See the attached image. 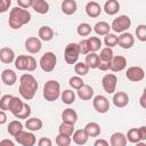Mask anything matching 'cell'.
Returning <instances> with one entry per match:
<instances>
[{"label":"cell","mask_w":146,"mask_h":146,"mask_svg":"<svg viewBox=\"0 0 146 146\" xmlns=\"http://www.w3.org/2000/svg\"><path fill=\"white\" fill-rule=\"evenodd\" d=\"M36 90H38V82L35 78L30 73L23 74L19 79V88H18L19 95L24 99L31 100L35 96Z\"/></svg>","instance_id":"6da1fadb"},{"label":"cell","mask_w":146,"mask_h":146,"mask_svg":"<svg viewBox=\"0 0 146 146\" xmlns=\"http://www.w3.org/2000/svg\"><path fill=\"white\" fill-rule=\"evenodd\" d=\"M31 21V14L29 10L23 9L21 7H14L11 8L9 13V18H8V24L13 30H18L23 25L27 24Z\"/></svg>","instance_id":"7a4b0ae2"},{"label":"cell","mask_w":146,"mask_h":146,"mask_svg":"<svg viewBox=\"0 0 146 146\" xmlns=\"http://www.w3.org/2000/svg\"><path fill=\"white\" fill-rule=\"evenodd\" d=\"M43 97L47 102H55L62 95L60 84L56 80H49L43 86Z\"/></svg>","instance_id":"3957f363"},{"label":"cell","mask_w":146,"mask_h":146,"mask_svg":"<svg viewBox=\"0 0 146 146\" xmlns=\"http://www.w3.org/2000/svg\"><path fill=\"white\" fill-rule=\"evenodd\" d=\"M15 67L18 71H29L33 72L36 68V60L33 56L19 55L15 59Z\"/></svg>","instance_id":"277c9868"},{"label":"cell","mask_w":146,"mask_h":146,"mask_svg":"<svg viewBox=\"0 0 146 146\" xmlns=\"http://www.w3.org/2000/svg\"><path fill=\"white\" fill-rule=\"evenodd\" d=\"M56 63H57V57H56V55H55L54 52H51V51L44 52V54L41 56L40 62H39L40 67L42 68V71H44V72H47V73L54 71V68H55V66H56Z\"/></svg>","instance_id":"5b68a950"},{"label":"cell","mask_w":146,"mask_h":146,"mask_svg":"<svg viewBox=\"0 0 146 146\" xmlns=\"http://www.w3.org/2000/svg\"><path fill=\"white\" fill-rule=\"evenodd\" d=\"M79 55H80V49H79V44L78 43L71 42V43H68L65 47L64 58H65V62L67 64H70V65L76 64L78 58H79Z\"/></svg>","instance_id":"8992f818"},{"label":"cell","mask_w":146,"mask_h":146,"mask_svg":"<svg viewBox=\"0 0 146 146\" xmlns=\"http://www.w3.org/2000/svg\"><path fill=\"white\" fill-rule=\"evenodd\" d=\"M130 25H131V19L127 15H120L119 17L113 19L111 24V29L116 33H124L130 27Z\"/></svg>","instance_id":"52a82bcc"},{"label":"cell","mask_w":146,"mask_h":146,"mask_svg":"<svg viewBox=\"0 0 146 146\" xmlns=\"http://www.w3.org/2000/svg\"><path fill=\"white\" fill-rule=\"evenodd\" d=\"M15 140L22 146H34L36 143V138L33 132L22 130L19 133L15 136Z\"/></svg>","instance_id":"ba28073f"},{"label":"cell","mask_w":146,"mask_h":146,"mask_svg":"<svg viewBox=\"0 0 146 146\" xmlns=\"http://www.w3.org/2000/svg\"><path fill=\"white\" fill-rule=\"evenodd\" d=\"M116 83H117V78L115 74H112V73L105 74L102 79V86L107 94H114Z\"/></svg>","instance_id":"9c48e42d"},{"label":"cell","mask_w":146,"mask_h":146,"mask_svg":"<svg viewBox=\"0 0 146 146\" xmlns=\"http://www.w3.org/2000/svg\"><path fill=\"white\" fill-rule=\"evenodd\" d=\"M92 105H94V108L96 110V112H98L100 114H104L110 110V100L103 95H97L96 97H94Z\"/></svg>","instance_id":"30bf717a"},{"label":"cell","mask_w":146,"mask_h":146,"mask_svg":"<svg viewBox=\"0 0 146 146\" xmlns=\"http://www.w3.org/2000/svg\"><path fill=\"white\" fill-rule=\"evenodd\" d=\"M125 76L129 81L132 82H139L145 78V72L141 67L139 66H131L125 72Z\"/></svg>","instance_id":"8fae6325"},{"label":"cell","mask_w":146,"mask_h":146,"mask_svg":"<svg viewBox=\"0 0 146 146\" xmlns=\"http://www.w3.org/2000/svg\"><path fill=\"white\" fill-rule=\"evenodd\" d=\"M41 47H42L41 40L39 38H36V36H30L25 41V49L31 54L39 52L41 50Z\"/></svg>","instance_id":"7c38bea8"},{"label":"cell","mask_w":146,"mask_h":146,"mask_svg":"<svg viewBox=\"0 0 146 146\" xmlns=\"http://www.w3.org/2000/svg\"><path fill=\"white\" fill-rule=\"evenodd\" d=\"M127 67V59L124 56L117 55L114 56L112 62H111V71L112 72H121Z\"/></svg>","instance_id":"4fadbf2b"},{"label":"cell","mask_w":146,"mask_h":146,"mask_svg":"<svg viewBox=\"0 0 146 146\" xmlns=\"http://www.w3.org/2000/svg\"><path fill=\"white\" fill-rule=\"evenodd\" d=\"M135 43V38L131 33L124 32L119 35V42L117 44L123 49H130Z\"/></svg>","instance_id":"5bb4252c"},{"label":"cell","mask_w":146,"mask_h":146,"mask_svg":"<svg viewBox=\"0 0 146 146\" xmlns=\"http://www.w3.org/2000/svg\"><path fill=\"white\" fill-rule=\"evenodd\" d=\"M112 100H113V104L116 107L122 108V107H125L128 105V103H129V96L124 91H117V92H115L113 95V99Z\"/></svg>","instance_id":"9a60e30c"},{"label":"cell","mask_w":146,"mask_h":146,"mask_svg":"<svg viewBox=\"0 0 146 146\" xmlns=\"http://www.w3.org/2000/svg\"><path fill=\"white\" fill-rule=\"evenodd\" d=\"M15 52L9 47H2L0 49V60L3 64H10L15 60Z\"/></svg>","instance_id":"2e32d148"},{"label":"cell","mask_w":146,"mask_h":146,"mask_svg":"<svg viewBox=\"0 0 146 146\" xmlns=\"http://www.w3.org/2000/svg\"><path fill=\"white\" fill-rule=\"evenodd\" d=\"M1 81L6 86H14L16 83V81H17V75L13 70L6 68L1 73Z\"/></svg>","instance_id":"e0dca14e"},{"label":"cell","mask_w":146,"mask_h":146,"mask_svg":"<svg viewBox=\"0 0 146 146\" xmlns=\"http://www.w3.org/2000/svg\"><path fill=\"white\" fill-rule=\"evenodd\" d=\"M86 13L89 17H92V18H96L100 15L102 13V7L98 2L96 1H90L86 5Z\"/></svg>","instance_id":"ac0fdd59"},{"label":"cell","mask_w":146,"mask_h":146,"mask_svg":"<svg viewBox=\"0 0 146 146\" xmlns=\"http://www.w3.org/2000/svg\"><path fill=\"white\" fill-rule=\"evenodd\" d=\"M127 136L122 132H114L110 138L111 146H127Z\"/></svg>","instance_id":"d6986e66"},{"label":"cell","mask_w":146,"mask_h":146,"mask_svg":"<svg viewBox=\"0 0 146 146\" xmlns=\"http://www.w3.org/2000/svg\"><path fill=\"white\" fill-rule=\"evenodd\" d=\"M62 120L63 122L75 124V122L78 121V114L73 108H65L62 112Z\"/></svg>","instance_id":"ffe728a7"},{"label":"cell","mask_w":146,"mask_h":146,"mask_svg":"<svg viewBox=\"0 0 146 146\" xmlns=\"http://www.w3.org/2000/svg\"><path fill=\"white\" fill-rule=\"evenodd\" d=\"M88 133L86 132L84 129H78L74 131L73 136H72V140L76 144V145H84L88 141Z\"/></svg>","instance_id":"44dd1931"},{"label":"cell","mask_w":146,"mask_h":146,"mask_svg":"<svg viewBox=\"0 0 146 146\" xmlns=\"http://www.w3.org/2000/svg\"><path fill=\"white\" fill-rule=\"evenodd\" d=\"M32 8L35 13L43 15V14H47L49 11V3L44 0H33Z\"/></svg>","instance_id":"7402d4cb"},{"label":"cell","mask_w":146,"mask_h":146,"mask_svg":"<svg viewBox=\"0 0 146 146\" xmlns=\"http://www.w3.org/2000/svg\"><path fill=\"white\" fill-rule=\"evenodd\" d=\"M78 97L82 100H90L94 97V88L89 84H84L78 90Z\"/></svg>","instance_id":"603a6c76"},{"label":"cell","mask_w":146,"mask_h":146,"mask_svg":"<svg viewBox=\"0 0 146 146\" xmlns=\"http://www.w3.org/2000/svg\"><path fill=\"white\" fill-rule=\"evenodd\" d=\"M38 35H39V39L42 40V41H50L52 40L54 38V31L50 26H41L38 31Z\"/></svg>","instance_id":"cb8c5ba5"},{"label":"cell","mask_w":146,"mask_h":146,"mask_svg":"<svg viewBox=\"0 0 146 146\" xmlns=\"http://www.w3.org/2000/svg\"><path fill=\"white\" fill-rule=\"evenodd\" d=\"M24 105H25V103H23V100L21 98L14 97L10 103V106H9V112H11L14 116H16L18 113L22 112V110L24 108Z\"/></svg>","instance_id":"d4e9b609"},{"label":"cell","mask_w":146,"mask_h":146,"mask_svg":"<svg viewBox=\"0 0 146 146\" xmlns=\"http://www.w3.org/2000/svg\"><path fill=\"white\" fill-rule=\"evenodd\" d=\"M42 125H43L42 121H41L40 119H38V117H30V119H27L26 122H25V127H26L27 130L31 131V132H33V131H39V130L42 128Z\"/></svg>","instance_id":"484cf974"},{"label":"cell","mask_w":146,"mask_h":146,"mask_svg":"<svg viewBox=\"0 0 146 146\" xmlns=\"http://www.w3.org/2000/svg\"><path fill=\"white\" fill-rule=\"evenodd\" d=\"M78 9L76 2L74 0H64L62 2V11L65 15H73Z\"/></svg>","instance_id":"4316f807"},{"label":"cell","mask_w":146,"mask_h":146,"mask_svg":"<svg viewBox=\"0 0 146 146\" xmlns=\"http://www.w3.org/2000/svg\"><path fill=\"white\" fill-rule=\"evenodd\" d=\"M119 10H120V3L116 0H108L104 5V11L110 16L115 15Z\"/></svg>","instance_id":"83f0119b"},{"label":"cell","mask_w":146,"mask_h":146,"mask_svg":"<svg viewBox=\"0 0 146 146\" xmlns=\"http://www.w3.org/2000/svg\"><path fill=\"white\" fill-rule=\"evenodd\" d=\"M110 30H111V26L107 22H104V21H100V22H97L94 26V31L96 32V34L98 35H107L110 33Z\"/></svg>","instance_id":"f1b7e54d"},{"label":"cell","mask_w":146,"mask_h":146,"mask_svg":"<svg viewBox=\"0 0 146 146\" xmlns=\"http://www.w3.org/2000/svg\"><path fill=\"white\" fill-rule=\"evenodd\" d=\"M86 132L89 137H98L100 135V125L96 122H89L84 127Z\"/></svg>","instance_id":"f546056e"},{"label":"cell","mask_w":146,"mask_h":146,"mask_svg":"<svg viewBox=\"0 0 146 146\" xmlns=\"http://www.w3.org/2000/svg\"><path fill=\"white\" fill-rule=\"evenodd\" d=\"M86 64L89 68H98L99 66V55L96 52H89L86 56Z\"/></svg>","instance_id":"4dcf8cb0"},{"label":"cell","mask_w":146,"mask_h":146,"mask_svg":"<svg viewBox=\"0 0 146 146\" xmlns=\"http://www.w3.org/2000/svg\"><path fill=\"white\" fill-rule=\"evenodd\" d=\"M23 130V123L21 121H17V120H14L11 122H9L8 124V128H7V131L9 132V135H11L13 137H15L17 133H19L21 131Z\"/></svg>","instance_id":"1f68e13d"},{"label":"cell","mask_w":146,"mask_h":146,"mask_svg":"<svg viewBox=\"0 0 146 146\" xmlns=\"http://www.w3.org/2000/svg\"><path fill=\"white\" fill-rule=\"evenodd\" d=\"M87 42H88V47H89V51L90 52H96L102 47V41L97 36H89L87 39Z\"/></svg>","instance_id":"d6a6232c"},{"label":"cell","mask_w":146,"mask_h":146,"mask_svg":"<svg viewBox=\"0 0 146 146\" xmlns=\"http://www.w3.org/2000/svg\"><path fill=\"white\" fill-rule=\"evenodd\" d=\"M58 131L60 135H64V136H68V137H72L73 133H74V124H71V123H66V122H62L59 124V128H58Z\"/></svg>","instance_id":"836d02e7"},{"label":"cell","mask_w":146,"mask_h":146,"mask_svg":"<svg viewBox=\"0 0 146 146\" xmlns=\"http://www.w3.org/2000/svg\"><path fill=\"white\" fill-rule=\"evenodd\" d=\"M114 57V54H113V50L112 48H108V47H105L100 50V54H99V60L100 62H105V63H111L112 59Z\"/></svg>","instance_id":"e575fe53"},{"label":"cell","mask_w":146,"mask_h":146,"mask_svg":"<svg viewBox=\"0 0 146 146\" xmlns=\"http://www.w3.org/2000/svg\"><path fill=\"white\" fill-rule=\"evenodd\" d=\"M60 98H62V102H63L64 104L71 105V104H73L74 100H75V92L72 91V90H70V89H66V90H64V91L62 92Z\"/></svg>","instance_id":"d590c367"},{"label":"cell","mask_w":146,"mask_h":146,"mask_svg":"<svg viewBox=\"0 0 146 146\" xmlns=\"http://www.w3.org/2000/svg\"><path fill=\"white\" fill-rule=\"evenodd\" d=\"M89 66L86 64V62H78L74 65V72L79 75V76H84L88 74L89 72Z\"/></svg>","instance_id":"8d00e7d4"},{"label":"cell","mask_w":146,"mask_h":146,"mask_svg":"<svg viewBox=\"0 0 146 146\" xmlns=\"http://www.w3.org/2000/svg\"><path fill=\"white\" fill-rule=\"evenodd\" d=\"M125 136H127L128 141H130V143H132V144H137V143L141 141L140 136H139L138 128H131V129L128 131V133H127Z\"/></svg>","instance_id":"74e56055"},{"label":"cell","mask_w":146,"mask_h":146,"mask_svg":"<svg viewBox=\"0 0 146 146\" xmlns=\"http://www.w3.org/2000/svg\"><path fill=\"white\" fill-rule=\"evenodd\" d=\"M117 42H119V36H116L114 33H108L107 35L104 36V43L108 48H113L114 46L117 44Z\"/></svg>","instance_id":"f35d334b"},{"label":"cell","mask_w":146,"mask_h":146,"mask_svg":"<svg viewBox=\"0 0 146 146\" xmlns=\"http://www.w3.org/2000/svg\"><path fill=\"white\" fill-rule=\"evenodd\" d=\"M91 25L90 24H88V23H81L78 27H76V32H78V34L79 35H81V36H87V35H89L90 33H91Z\"/></svg>","instance_id":"ab89813d"},{"label":"cell","mask_w":146,"mask_h":146,"mask_svg":"<svg viewBox=\"0 0 146 146\" xmlns=\"http://www.w3.org/2000/svg\"><path fill=\"white\" fill-rule=\"evenodd\" d=\"M68 84H70L73 89L79 90L80 88H82V87L84 86V82H83V80H82L81 76L76 75V76H72V78H70V80H68Z\"/></svg>","instance_id":"60d3db41"},{"label":"cell","mask_w":146,"mask_h":146,"mask_svg":"<svg viewBox=\"0 0 146 146\" xmlns=\"http://www.w3.org/2000/svg\"><path fill=\"white\" fill-rule=\"evenodd\" d=\"M14 96L11 95H3L0 99V108L1 111H9V106H10V103L13 100Z\"/></svg>","instance_id":"b9f144b4"},{"label":"cell","mask_w":146,"mask_h":146,"mask_svg":"<svg viewBox=\"0 0 146 146\" xmlns=\"http://www.w3.org/2000/svg\"><path fill=\"white\" fill-rule=\"evenodd\" d=\"M55 140H56L57 146H70L71 141H72V138L68 137V136H64V135L58 133Z\"/></svg>","instance_id":"7bdbcfd3"},{"label":"cell","mask_w":146,"mask_h":146,"mask_svg":"<svg viewBox=\"0 0 146 146\" xmlns=\"http://www.w3.org/2000/svg\"><path fill=\"white\" fill-rule=\"evenodd\" d=\"M136 36L141 42L146 41V25L145 24H140L136 27Z\"/></svg>","instance_id":"ee69618b"},{"label":"cell","mask_w":146,"mask_h":146,"mask_svg":"<svg viewBox=\"0 0 146 146\" xmlns=\"http://www.w3.org/2000/svg\"><path fill=\"white\" fill-rule=\"evenodd\" d=\"M30 115H31V107H30V105H29L27 103H25L24 108L22 110V112L18 113L15 117H17V119H26V120H27Z\"/></svg>","instance_id":"f6af8a7d"},{"label":"cell","mask_w":146,"mask_h":146,"mask_svg":"<svg viewBox=\"0 0 146 146\" xmlns=\"http://www.w3.org/2000/svg\"><path fill=\"white\" fill-rule=\"evenodd\" d=\"M79 49H80V54L82 55H88L90 51H89V47H88V42H87V39H83L81 40L79 43Z\"/></svg>","instance_id":"bcb514c9"},{"label":"cell","mask_w":146,"mask_h":146,"mask_svg":"<svg viewBox=\"0 0 146 146\" xmlns=\"http://www.w3.org/2000/svg\"><path fill=\"white\" fill-rule=\"evenodd\" d=\"M33 0H17V6L23 8V9H27L29 7H32Z\"/></svg>","instance_id":"7dc6e473"},{"label":"cell","mask_w":146,"mask_h":146,"mask_svg":"<svg viewBox=\"0 0 146 146\" xmlns=\"http://www.w3.org/2000/svg\"><path fill=\"white\" fill-rule=\"evenodd\" d=\"M38 146H52V141L48 137H42L38 140Z\"/></svg>","instance_id":"c3c4849f"},{"label":"cell","mask_w":146,"mask_h":146,"mask_svg":"<svg viewBox=\"0 0 146 146\" xmlns=\"http://www.w3.org/2000/svg\"><path fill=\"white\" fill-rule=\"evenodd\" d=\"M11 5V1L10 0H1L0 1V13H5L7 11V9H9Z\"/></svg>","instance_id":"681fc988"},{"label":"cell","mask_w":146,"mask_h":146,"mask_svg":"<svg viewBox=\"0 0 146 146\" xmlns=\"http://www.w3.org/2000/svg\"><path fill=\"white\" fill-rule=\"evenodd\" d=\"M138 131H139V136H140V139L141 141L146 140V125H141L138 128Z\"/></svg>","instance_id":"f907efd6"},{"label":"cell","mask_w":146,"mask_h":146,"mask_svg":"<svg viewBox=\"0 0 146 146\" xmlns=\"http://www.w3.org/2000/svg\"><path fill=\"white\" fill-rule=\"evenodd\" d=\"M94 146H110V144L107 143V140L105 139H97L95 143H94Z\"/></svg>","instance_id":"816d5d0a"},{"label":"cell","mask_w":146,"mask_h":146,"mask_svg":"<svg viewBox=\"0 0 146 146\" xmlns=\"http://www.w3.org/2000/svg\"><path fill=\"white\" fill-rule=\"evenodd\" d=\"M0 146H15V144L10 139H2L0 141Z\"/></svg>","instance_id":"f5cc1de1"},{"label":"cell","mask_w":146,"mask_h":146,"mask_svg":"<svg viewBox=\"0 0 146 146\" xmlns=\"http://www.w3.org/2000/svg\"><path fill=\"white\" fill-rule=\"evenodd\" d=\"M139 105L143 107V108H146V95H141L140 98H139Z\"/></svg>","instance_id":"db71d44e"},{"label":"cell","mask_w":146,"mask_h":146,"mask_svg":"<svg viewBox=\"0 0 146 146\" xmlns=\"http://www.w3.org/2000/svg\"><path fill=\"white\" fill-rule=\"evenodd\" d=\"M6 120H7L6 113H5V111H1L0 112V124H5L6 123Z\"/></svg>","instance_id":"11a10c76"},{"label":"cell","mask_w":146,"mask_h":146,"mask_svg":"<svg viewBox=\"0 0 146 146\" xmlns=\"http://www.w3.org/2000/svg\"><path fill=\"white\" fill-rule=\"evenodd\" d=\"M135 146H146V144H145L144 141H139V143L135 144Z\"/></svg>","instance_id":"9f6ffc18"},{"label":"cell","mask_w":146,"mask_h":146,"mask_svg":"<svg viewBox=\"0 0 146 146\" xmlns=\"http://www.w3.org/2000/svg\"><path fill=\"white\" fill-rule=\"evenodd\" d=\"M143 94H144V95H146V87H145V89H144V91H143Z\"/></svg>","instance_id":"6f0895ef"}]
</instances>
